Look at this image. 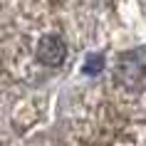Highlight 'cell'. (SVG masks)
<instances>
[{
    "mask_svg": "<svg viewBox=\"0 0 146 146\" xmlns=\"http://www.w3.org/2000/svg\"><path fill=\"white\" fill-rule=\"evenodd\" d=\"M102 67H104L102 57H89V62L84 64V72H87V74H97V72H99Z\"/></svg>",
    "mask_w": 146,
    "mask_h": 146,
    "instance_id": "obj_3",
    "label": "cell"
},
{
    "mask_svg": "<svg viewBox=\"0 0 146 146\" xmlns=\"http://www.w3.org/2000/svg\"><path fill=\"white\" fill-rule=\"evenodd\" d=\"M67 57V45H64V40H60L57 35H45V37L40 40L37 45V60L47 67H57L62 64Z\"/></svg>",
    "mask_w": 146,
    "mask_h": 146,
    "instance_id": "obj_1",
    "label": "cell"
},
{
    "mask_svg": "<svg viewBox=\"0 0 146 146\" xmlns=\"http://www.w3.org/2000/svg\"><path fill=\"white\" fill-rule=\"evenodd\" d=\"M116 77L121 79L124 84H131L134 79L141 77V64H139V62H134V60H124L121 64L116 67Z\"/></svg>",
    "mask_w": 146,
    "mask_h": 146,
    "instance_id": "obj_2",
    "label": "cell"
}]
</instances>
